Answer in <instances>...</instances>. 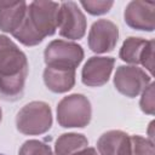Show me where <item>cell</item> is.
<instances>
[{"mask_svg":"<svg viewBox=\"0 0 155 155\" xmlns=\"http://www.w3.org/2000/svg\"><path fill=\"white\" fill-rule=\"evenodd\" d=\"M88 145L87 138L81 133H63L54 144L56 155H73Z\"/></svg>","mask_w":155,"mask_h":155,"instance_id":"5bb4252c","label":"cell"},{"mask_svg":"<svg viewBox=\"0 0 155 155\" xmlns=\"http://www.w3.org/2000/svg\"><path fill=\"white\" fill-rule=\"evenodd\" d=\"M44 82L54 93H64L73 88L75 84V70L46 67L44 70Z\"/></svg>","mask_w":155,"mask_h":155,"instance_id":"4fadbf2b","label":"cell"},{"mask_svg":"<svg viewBox=\"0 0 155 155\" xmlns=\"http://www.w3.org/2000/svg\"><path fill=\"white\" fill-rule=\"evenodd\" d=\"M147 44H148V40L145 39L130 36L124 41L120 48L119 56L124 62L137 65L140 63V58Z\"/></svg>","mask_w":155,"mask_h":155,"instance_id":"9a60e30c","label":"cell"},{"mask_svg":"<svg viewBox=\"0 0 155 155\" xmlns=\"http://www.w3.org/2000/svg\"><path fill=\"white\" fill-rule=\"evenodd\" d=\"M115 59L113 57H91L85 63L81 71V80L84 85L90 87H98L108 82Z\"/></svg>","mask_w":155,"mask_h":155,"instance_id":"30bf717a","label":"cell"},{"mask_svg":"<svg viewBox=\"0 0 155 155\" xmlns=\"http://www.w3.org/2000/svg\"><path fill=\"white\" fill-rule=\"evenodd\" d=\"M57 28L63 38L79 40L86 31V18L74 1H65L59 5Z\"/></svg>","mask_w":155,"mask_h":155,"instance_id":"52a82bcc","label":"cell"},{"mask_svg":"<svg viewBox=\"0 0 155 155\" xmlns=\"http://www.w3.org/2000/svg\"><path fill=\"white\" fill-rule=\"evenodd\" d=\"M27 6L25 1H0V29L15 33L25 17Z\"/></svg>","mask_w":155,"mask_h":155,"instance_id":"7c38bea8","label":"cell"},{"mask_svg":"<svg viewBox=\"0 0 155 155\" xmlns=\"http://www.w3.org/2000/svg\"><path fill=\"white\" fill-rule=\"evenodd\" d=\"M1 119H2V113H1V109H0V122H1Z\"/></svg>","mask_w":155,"mask_h":155,"instance_id":"603a6c76","label":"cell"},{"mask_svg":"<svg viewBox=\"0 0 155 155\" xmlns=\"http://www.w3.org/2000/svg\"><path fill=\"white\" fill-rule=\"evenodd\" d=\"M27 56L11 39L0 35V80L27 78Z\"/></svg>","mask_w":155,"mask_h":155,"instance_id":"5b68a950","label":"cell"},{"mask_svg":"<svg viewBox=\"0 0 155 155\" xmlns=\"http://www.w3.org/2000/svg\"><path fill=\"white\" fill-rule=\"evenodd\" d=\"M58 8V2L31 1L27 6V13L22 24L12 35L25 46L40 44L46 36L56 33Z\"/></svg>","mask_w":155,"mask_h":155,"instance_id":"6da1fadb","label":"cell"},{"mask_svg":"<svg viewBox=\"0 0 155 155\" xmlns=\"http://www.w3.org/2000/svg\"><path fill=\"white\" fill-rule=\"evenodd\" d=\"M0 155H4V154H0Z\"/></svg>","mask_w":155,"mask_h":155,"instance_id":"cb8c5ba5","label":"cell"},{"mask_svg":"<svg viewBox=\"0 0 155 155\" xmlns=\"http://www.w3.org/2000/svg\"><path fill=\"white\" fill-rule=\"evenodd\" d=\"M131 154L130 155H154V143L142 136H131Z\"/></svg>","mask_w":155,"mask_h":155,"instance_id":"2e32d148","label":"cell"},{"mask_svg":"<svg viewBox=\"0 0 155 155\" xmlns=\"http://www.w3.org/2000/svg\"><path fill=\"white\" fill-rule=\"evenodd\" d=\"M142 111L149 115H154L155 113V99H154V82H150L145 90L142 92V98L139 102Z\"/></svg>","mask_w":155,"mask_h":155,"instance_id":"d6986e66","label":"cell"},{"mask_svg":"<svg viewBox=\"0 0 155 155\" xmlns=\"http://www.w3.org/2000/svg\"><path fill=\"white\" fill-rule=\"evenodd\" d=\"M97 149L99 155H130L131 138L119 130L108 131L99 137Z\"/></svg>","mask_w":155,"mask_h":155,"instance_id":"8fae6325","label":"cell"},{"mask_svg":"<svg viewBox=\"0 0 155 155\" xmlns=\"http://www.w3.org/2000/svg\"><path fill=\"white\" fill-rule=\"evenodd\" d=\"M19 155H53L51 148L36 139L24 142L19 149Z\"/></svg>","mask_w":155,"mask_h":155,"instance_id":"e0dca14e","label":"cell"},{"mask_svg":"<svg viewBox=\"0 0 155 155\" xmlns=\"http://www.w3.org/2000/svg\"><path fill=\"white\" fill-rule=\"evenodd\" d=\"M73 155H98V154H97V151H96V149H94V148L86 147V148H84V149H81V150L76 151V153H75V154H73Z\"/></svg>","mask_w":155,"mask_h":155,"instance_id":"44dd1931","label":"cell"},{"mask_svg":"<svg viewBox=\"0 0 155 155\" xmlns=\"http://www.w3.org/2000/svg\"><path fill=\"white\" fill-rule=\"evenodd\" d=\"M153 127H154V121H151L150 125H149V140L154 143V140H153Z\"/></svg>","mask_w":155,"mask_h":155,"instance_id":"7402d4cb","label":"cell"},{"mask_svg":"<svg viewBox=\"0 0 155 155\" xmlns=\"http://www.w3.org/2000/svg\"><path fill=\"white\" fill-rule=\"evenodd\" d=\"M150 74L154 71V40H148V44L143 51L140 63Z\"/></svg>","mask_w":155,"mask_h":155,"instance_id":"ffe728a7","label":"cell"},{"mask_svg":"<svg viewBox=\"0 0 155 155\" xmlns=\"http://www.w3.org/2000/svg\"><path fill=\"white\" fill-rule=\"evenodd\" d=\"M17 130L28 136L47 132L52 126V113L47 103L35 101L25 104L16 116Z\"/></svg>","mask_w":155,"mask_h":155,"instance_id":"7a4b0ae2","label":"cell"},{"mask_svg":"<svg viewBox=\"0 0 155 155\" xmlns=\"http://www.w3.org/2000/svg\"><path fill=\"white\" fill-rule=\"evenodd\" d=\"M125 22L137 30L153 31L155 28V2L134 0L125 8Z\"/></svg>","mask_w":155,"mask_h":155,"instance_id":"9c48e42d","label":"cell"},{"mask_svg":"<svg viewBox=\"0 0 155 155\" xmlns=\"http://www.w3.org/2000/svg\"><path fill=\"white\" fill-rule=\"evenodd\" d=\"M44 59L46 67L75 70L84 59V50L71 41L53 40L46 46Z\"/></svg>","mask_w":155,"mask_h":155,"instance_id":"277c9868","label":"cell"},{"mask_svg":"<svg viewBox=\"0 0 155 155\" xmlns=\"http://www.w3.org/2000/svg\"><path fill=\"white\" fill-rule=\"evenodd\" d=\"M151 82V76L137 65H120L114 75V86L124 96L134 98Z\"/></svg>","mask_w":155,"mask_h":155,"instance_id":"8992f818","label":"cell"},{"mask_svg":"<svg viewBox=\"0 0 155 155\" xmlns=\"http://www.w3.org/2000/svg\"><path fill=\"white\" fill-rule=\"evenodd\" d=\"M91 116V103L80 93L64 97L57 105V121L65 128L85 127L90 124Z\"/></svg>","mask_w":155,"mask_h":155,"instance_id":"3957f363","label":"cell"},{"mask_svg":"<svg viewBox=\"0 0 155 155\" xmlns=\"http://www.w3.org/2000/svg\"><path fill=\"white\" fill-rule=\"evenodd\" d=\"M81 6L91 15L93 16H98V15H103L107 13L114 5L113 1H99V0H82L80 1Z\"/></svg>","mask_w":155,"mask_h":155,"instance_id":"ac0fdd59","label":"cell"},{"mask_svg":"<svg viewBox=\"0 0 155 155\" xmlns=\"http://www.w3.org/2000/svg\"><path fill=\"white\" fill-rule=\"evenodd\" d=\"M119 39L116 24L108 19L96 21L88 33V47L96 53H105L114 50Z\"/></svg>","mask_w":155,"mask_h":155,"instance_id":"ba28073f","label":"cell"}]
</instances>
